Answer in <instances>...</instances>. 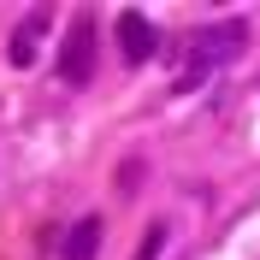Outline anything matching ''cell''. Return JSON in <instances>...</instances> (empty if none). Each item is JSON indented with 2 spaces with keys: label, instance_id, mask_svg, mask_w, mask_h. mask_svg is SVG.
I'll return each mask as SVG.
<instances>
[{
  "label": "cell",
  "instance_id": "8992f818",
  "mask_svg": "<svg viewBox=\"0 0 260 260\" xmlns=\"http://www.w3.org/2000/svg\"><path fill=\"white\" fill-rule=\"evenodd\" d=\"M160 248H166V225H148V237L136 243V260H160Z\"/></svg>",
  "mask_w": 260,
  "mask_h": 260
},
{
  "label": "cell",
  "instance_id": "277c9868",
  "mask_svg": "<svg viewBox=\"0 0 260 260\" xmlns=\"http://www.w3.org/2000/svg\"><path fill=\"white\" fill-rule=\"evenodd\" d=\"M42 30H48V6H36L24 24L12 30V42H6V59L24 71V65H36V48H42Z\"/></svg>",
  "mask_w": 260,
  "mask_h": 260
},
{
  "label": "cell",
  "instance_id": "6da1fadb",
  "mask_svg": "<svg viewBox=\"0 0 260 260\" xmlns=\"http://www.w3.org/2000/svg\"><path fill=\"white\" fill-rule=\"evenodd\" d=\"M243 48H248V24H243V18H225V24H213V30H201V36H195V48H189V65H183L178 89H195V83L207 77V71L231 65V59H237Z\"/></svg>",
  "mask_w": 260,
  "mask_h": 260
},
{
  "label": "cell",
  "instance_id": "7a4b0ae2",
  "mask_svg": "<svg viewBox=\"0 0 260 260\" xmlns=\"http://www.w3.org/2000/svg\"><path fill=\"white\" fill-rule=\"evenodd\" d=\"M59 77L71 83V89H83V83L95 77V18L89 12L71 18V30H65V42H59Z\"/></svg>",
  "mask_w": 260,
  "mask_h": 260
},
{
  "label": "cell",
  "instance_id": "5b68a950",
  "mask_svg": "<svg viewBox=\"0 0 260 260\" xmlns=\"http://www.w3.org/2000/svg\"><path fill=\"white\" fill-rule=\"evenodd\" d=\"M101 237H107V225H101L95 213H89V219H77V225L65 231V248H59V260H95Z\"/></svg>",
  "mask_w": 260,
  "mask_h": 260
},
{
  "label": "cell",
  "instance_id": "3957f363",
  "mask_svg": "<svg viewBox=\"0 0 260 260\" xmlns=\"http://www.w3.org/2000/svg\"><path fill=\"white\" fill-rule=\"evenodd\" d=\"M113 36H118L124 65H148V59H154V48H160V30L148 24L142 6H124V12H118V24H113Z\"/></svg>",
  "mask_w": 260,
  "mask_h": 260
}]
</instances>
